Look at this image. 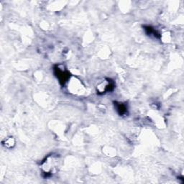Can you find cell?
I'll return each mask as SVG.
<instances>
[{
    "mask_svg": "<svg viewBox=\"0 0 184 184\" xmlns=\"http://www.w3.org/2000/svg\"><path fill=\"white\" fill-rule=\"evenodd\" d=\"M55 71H56L55 73H56V76H57V78L59 79L60 83L64 84L65 82H66L69 78L68 73L66 70H64L63 68H60V67L56 68Z\"/></svg>",
    "mask_w": 184,
    "mask_h": 184,
    "instance_id": "cell-1",
    "label": "cell"
},
{
    "mask_svg": "<svg viewBox=\"0 0 184 184\" xmlns=\"http://www.w3.org/2000/svg\"><path fill=\"white\" fill-rule=\"evenodd\" d=\"M117 109L119 112V113H120V114H122L126 112V106H124V105L122 104H119V106H117Z\"/></svg>",
    "mask_w": 184,
    "mask_h": 184,
    "instance_id": "cell-2",
    "label": "cell"
}]
</instances>
